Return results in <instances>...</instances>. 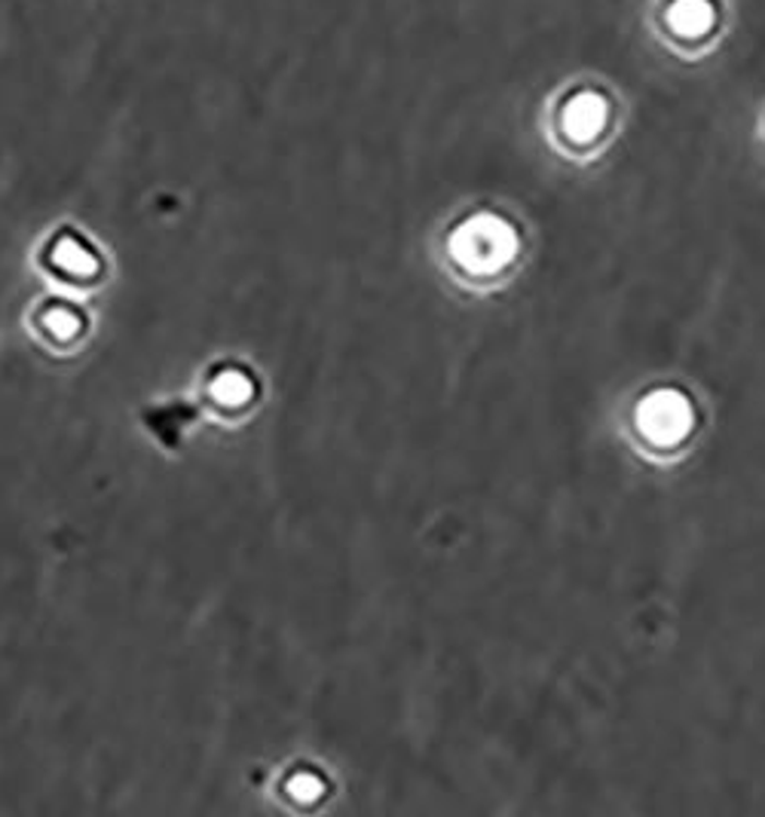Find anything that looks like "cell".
<instances>
[{"label":"cell","mask_w":765,"mask_h":817,"mask_svg":"<svg viewBox=\"0 0 765 817\" xmlns=\"http://www.w3.org/2000/svg\"><path fill=\"white\" fill-rule=\"evenodd\" d=\"M637 423L641 433L661 448H671L677 441H683L692 429V404L683 392L673 389H656L643 399L641 411H637Z\"/></svg>","instance_id":"1"},{"label":"cell","mask_w":765,"mask_h":817,"mask_svg":"<svg viewBox=\"0 0 765 817\" xmlns=\"http://www.w3.org/2000/svg\"><path fill=\"white\" fill-rule=\"evenodd\" d=\"M459 242H466V251L475 261H485L493 267V263L509 261V254L515 248V236L497 217H478L475 224H469L463 230Z\"/></svg>","instance_id":"2"},{"label":"cell","mask_w":765,"mask_h":817,"mask_svg":"<svg viewBox=\"0 0 765 817\" xmlns=\"http://www.w3.org/2000/svg\"><path fill=\"white\" fill-rule=\"evenodd\" d=\"M609 108L603 102V95L597 93H578L576 98H570V105L563 108V129L566 135L578 144L585 141H594L603 126H607Z\"/></svg>","instance_id":"3"},{"label":"cell","mask_w":765,"mask_h":817,"mask_svg":"<svg viewBox=\"0 0 765 817\" xmlns=\"http://www.w3.org/2000/svg\"><path fill=\"white\" fill-rule=\"evenodd\" d=\"M714 7L710 0H673L668 10V25L680 37H702L714 28Z\"/></svg>","instance_id":"4"}]
</instances>
